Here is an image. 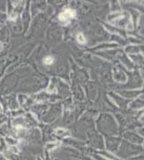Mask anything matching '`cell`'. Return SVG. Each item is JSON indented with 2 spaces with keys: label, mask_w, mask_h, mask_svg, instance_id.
Here are the masks:
<instances>
[{
  "label": "cell",
  "mask_w": 144,
  "mask_h": 160,
  "mask_svg": "<svg viewBox=\"0 0 144 160\" xmlns=\"http://www.w3.org/2000/svg\"><path fill=\"white\" fill-rule=\"evenodd\" d=\"M74 16H75V12L71 10V9H67L65 12H63L59 15V20L65 22L68 18H72Z\"/></svg>",
  "instance_id": "6da1fadb"
},
{
  "label": "cell",
  "mask_w": 144,
  "mask_h": 160,
  "mask_svg": "<svg viewBox=\"0 0 144 160\" xmlns=\"http://www.w3.org/2000/svg\"><path fill=\"white\" fill-rule=\"evenodd\" d=\"M53 61H54V58L50 57V56H48L43 59L44 64H46V65H51L53 63Z\"/></svg>",
  "instance_id": "7a4b0ae2"
},
{
  "label": "cell",
  "mask_w": 144,
  "mask_h": 160,
  "mask_svg": "<svg viewBox=\"0 0 144 160\" xmlns=\"http://www.w3.org/2000/svg\"><path fill=\"white\" fill-rule=\"evenodd\" d=\"M77 40H78V42H79L80 43H84L86 41H85V39H84V37L83 35L81 34V33H79L78 35H77Z\"/></svg>",
  "instance_id": "3957f363"
}]
</instances>
